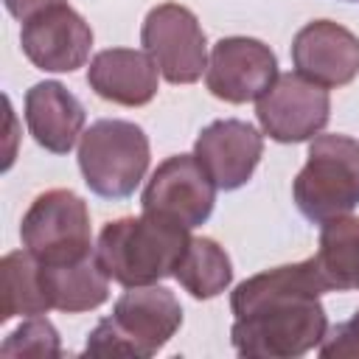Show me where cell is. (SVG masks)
Here are the masks:
<instances>
[{
  "label": "cell",
  "mask_w": 359,
  "mask_h": 359,
  "mask_svg": "<svg viewBox=\"0 0 359 359\" xmlns=\"http://www.w3.org/2000/svg\"><path fill=\"white\" fill-rule=\"evenodd\" d=\"M323 292L331 289L314 255L241 280L230 294L236 353L247 359H297L320 348L328 334Z\"/></svg>",
  "instance_id": "cell-1"
},
{
  "label": "cell",
  "mask_w": 359,
  "mask_h": 359,
  "mask_svg": "<svg viewBox=\"0 0 359 359\" xmlns=\"http://www.w3.org/2000/svg\"><path fill=\"white\" fill-rule=\"evenodd\" d=\"M191 236L160 216H126L104 224L95 258L109 280L121 286H149L174 275Z\"/></svg>",
  "instance_id": "cell-2"
},
{
  "label": "cell",
  "mask_w": 359,
  "mask_h": 359,
  "mask_svg": "<svg viewBox=\"0 0 359 359\" xmlns=\"http://www.w3.org/2000/svg\"><path fill=\"white\" fill-rule=\"evenodd\" d=\"M182 325V306L165 286H129L115 300L112 317H104L87 337L84 353L149 359Z\"/></svg>",
  "instance_id": "cell-3"
},
{
  "label": "cell",
  "mask_w": 359,
  "mask_h": 359,
  "mask_svg": "<svg viewBox=\"0 0 359 359\" xmlns=\"http://www.w3.org/2000/svg\"><path fill=\"white\" fill-rule=\"evenodd\" d=\"M292 196L314 224L348 216L359 205V143L348 135L311 137L306 165L292 182Z\"/></svg>",
  "instance_id": "cell-4"
},
{
  "label": "cell",
  "mask_w": 359,
  "mask_h": 359,
  "mask_svg": "<svg viewBox=\"0 0 359 359\" xmlns=\"http://www.w3.org/2000/svg\"><path fill=\"white\" fill-rule=\"evenodd\" d=\"M146 132L121 118L90 123L79 137V168L87 188L104 199H126L149 171Z\"/></svg>",
  "instance_id": "cell-5"
},
{
  "label": "cell",
  "mask_w": 359,
  "mask_h": 359,
  "mask_svg": "<svg viewBox=\"0 0 359 359\" xmlns=\"http://www.w3.org/2000/svg\"><path fill=\"white\" fill-rule=\"evenodd\" d=\"M20 238L48 266L76 264L95 252L87 202L67 188H50L31 202L20 224Z\"/></svg>",
  "instance_id": "cell-6"
},
{
  "label": "cell",
  "mask_w": 359,
  "mask_h": 359,
  "mask_svg": "<svg viewBox=\"0 0 359 359\" xmlns=\"http://www.w3.org/2000/svg\"><path fill=\"white\" fill-rule=\"evenodd\" d=\"M143 50L168 84H194L208 70V39L196 14L180 3L154 6L140 28Z\"/></svg>",
  "instance_id": "cell-7"
},
{
  "label": "cell",
  "mask_w": 359,
  "mask_h": 359,
  "mask_svg": "<svg viewBox=\"0 0 359 359\" xmlns=\"http://www.w3.org/2000/svg\"><path fill=\"white\" fill-rule=\"evenodd\" d=\"M216 191L219 188L194 154H174L163 160L149 177L140 208L149 216H160L185 230H194L210 219Z\"/></svg>",
  "instance_id": "cell-8"
},
{
  "label": "cell",
  "mask_w": 359,
  "mask_h": 359,
  "mask_svg": "<svg viewBox=\"0 0 359 359\" xmlns=\"http://www.w3.org/2000/svg\"><path fill=\"white\" fill-rule=\"evenodd\" d=\"M255 115L278 143H306L317 137L331 118L328 90L300 73H278L275 84L255 101Z\"/></svg>",
  "instance_id": "cell-9"
},
{
  "label": "cell",
  "mask_w": 359,
  "mask_h": 359,
  "mask_svg": "<svg viewBox=\"0 0 359 359\" xmlns=\"http://www.w3.org/2000/svg\"><path fill=\"white\" fill-rule=\"evenodd\" d=\"M278 79V59L269 45L252 36H224L213 45L205 84L227 104L258 101Z\"/></svg>",
  "instance_id": "cell-10"
},
{
  "label": "cell",
  "mask_w": 359,
  "mask_h": 359,
  "mask_svg": "<svg viewBox=\"0 0 359 359\" xmlns=\"http://www.w3.org/2000/svg\"><path fill=\"white\" fill-rule=\"evenodd\" d=\"M20 45L34 67L48 73H73L90 56L93 28L67 3H59L22 22Z\"/></svg>",
  "instance_id": "cell-11"
},
{
  "label": "cell",
  "mask_w": 359,
  "mask_h": 359,
  "mask_svg": "<svg viewBox=\"0 0 359 359\" xmlns=\"http://www.w3.org/2000/svg\"><path fill=\"white\" fill-rule=\"evenodd\" d=\"M264 154V135L238 118H222L208 123L196 143L194 157L208 171L219 191H236L247 185Z\"/></svg>",
  "instance_id": "cell-12"
},
{
  "label": "cell",
  "mask_w": 359,
  "mask_h": 359,
  "mask_svg": "<svg viewBox=\"0 0 359 359\" xmlns=\"http://www.w3.org/2000/svg\"><path fill=\"white\" fill-rule=\"evenodd\" d=\"M292 62L320 87H345L359 73V39L334 20H314L294 34Z\"/></svg>",
  "instance_id": "cell-13"
},
{
  "label": "cell",
  "mask_w": 359,
  "mask_h": 359,
  "mask_svg": "<svg viewBox=\"0 0 359 359\" xmlns=\"http://www.w3.org/2000/svg\"><path fill=\"white\" fill-rule=\"evenodd\" d=\"M160 70L146 50L107 48L90 59L87 84L90 90L121 107H143L157 95Z\"/></svg>",
  "instance_id": "cell-14"
},
{
  "label": "cell",
  "mask_w": 359,
  "mask_h": 359,
  "mask_svg": "<svg viewBox=\"0 0 359 359\" xmlns=\"http://www.w3.org/2000/svg\"><path fill=\"white\" fill-rule=\"evenodd\" d=\"M81 101L59 81H39L25 93V123L31 137L50 154H67L84 129Z\"/></svg>",
  "instance_id": "cell-15"
},
{
  "label": "cell",
  "mask_w": 359,
  "mask_h": 359,
  "mask_svg": "<svg viewBox=\"0 0 359 359\" xmlns=\"http://www.w3.org/2000/svg\"><path fill=\"white\" fill-rule=\"evenodd\" d=\"M39 283L48 306L65 314L93 311L109 297V275L101 269L95 252L76 264H39Z\"/></svg>",
  "instance_id": "cell-16"
},
{
  "label": "cell",
  "mask_w": 359,
  "mask_h": 359,
  "mask_svg": "<svg viewBox=\"0 0 359 359\" xmlns=\"http://www.w3.org/2000/svg\"><path fill=\"white\" fill-rule=\"evenodd\" d=\"M314 258L331 292H359V219L337 216L323 222Z\"/></svg>",
  "instance_id": "cell-17"
},
{
  "label": "cell",
  "mask_w": 359,
  "mask_h": 359,
  "mask_svg": "<svg viewBox=\"0 0 359 359\" xmlns=\"http://www.w3.org/2000/svg\"><path fill=\"white\" fill-rule=\"evenodd\" d=\"M174 278L180 286L196 297V300H210L222 294L230 280H233V264L224 247H219L213 238H191L185 247V255L180 258Z\"/></svg>",
  "instance_id": "cell-18"
},
{
  "label": "cell",
  "mask_w": 359,
  "mask_h": 359,
  "mask_svg": "<svg viewBox=\"0 0 359 359\" xmlns=\"http://www.w3.org/2000/svg\"><path fill=\"white\" fill-rule=\"evenodd\" d=\"M3 275V311L0 320L11 317H34L50 311L42 283H39V261L28 250L6 252L0 261Z\"/></svg>",
  "instance_id": "cell-19"
},
{
  "label": "cell",
  "mask_w": 359,
  "mask_h": 359,
  "mask_svg": "<svg viewBox=\"0 0 359 359\" xmlns=\"http://www.w3.org/2000/svg\"><path fill=\"white\" fill-rule=\"evenodd\" d=\"M3 356H62V342H59V331L53 328V323L42 314L28 317L20 328H14L3 345H0Z\"/></svg>",
  "instance_id": "cell-20"
},
{
  "label": "cell",
  "mask_w": 359,
  "mask_h": 359,
  "mask_svg": "<svg viewBox=\"0 0 359 359\" xmlns=\"http://www.w3.org/2000/svg\"><path fill=\"white\" fill-rule=\"evenodd\" d=\"M317 353L325 356V359H331V356H359V309L353 311V317L348 323H339V325L331 328V334H325Z\"/></svg>",
  "instance_id": "cell-21"
},
{
  "label": "cell",
  "mask_w": 359,
  "mask_h": 359,
  "mask_svg": "<svg viewBox=\"0 0 359 359\" xmlns=\"http://www.w3.org/2000/svg\"><path fill=\"white\" fill-rule=\"evenodd\" d=\"M59 3H65V0H3L6 11H8L14 20H20V22H25V20H31L34 14H39V11L50 8V6H59Z\"/></svg>",
  "instance_id": "cell-22"
},
{
  "label": "cell",
  "mask_w": 359,
  "mask_h": 359,
  "mask_svg": "<svg viewBox=\"0 0 359 359\" xmlns=\"http://www.w3.org/2000/svg\"><path fill=\"white\" fill-rule=\"evenodd\" d=\"M351 3H359V0H351Z\"/></svg>",
  "instance_id": "cell-23"
}]
</instances>
